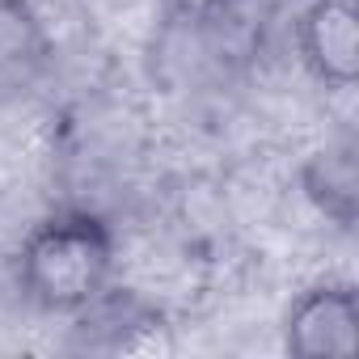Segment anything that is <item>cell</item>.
Returning a JSON list of instances; mask_svg holds the SVG:
<instances>
[{"label": "cell", "mask_w": 359, "mask_h": 359, "mask_svg": "<svg viewBox=\"0 0 359 359\" xmlns=\"http://www.w3.org/2000/svg\"><path fill=\"white\" fill-rule=\"evenodd\" d=\"M283 346L296 359H346L359 351V296L351 283L309 287L283 321Z\"/></svg>", "instance_id": "cell-2"}, {"label": "cell", "mask_w": 359, "mask_h": 359, "mask_svg": "<svg viewBox=\"0 0 359 359\" xmlns=\"http://www.w3.org/2000/svg\"><path fill=\"white\" fill-rule=\"evenodd\" d=\"M51 64V43L30 0H0V93H26Z\"/></svg>", "instance_id": "cell-5"}, {"label": "cell", "mask_w": 359, "mask_h": 359, "mask_svg": "<svg viewBox=\"0 0 359 359\" xmlns=\"http://www.w3.org/2000/svg\"><path fill=\"white\" fill-rule=\"evenodd\" d=\"M300 55L317 81L351 89L359 76V13L351 0H313L296 30Z\"/></svg>", "instance_id": "cell-3"}, {"label": "cell", "mask_w": 359, "mask_h": 359, "mask_svg": "<svg viewBox=\"0 0 359 359\" xmlns=\"http://www.w3.org/2000/svg\"><path fill=\"white\" fill-rule=\"evenodd\" d=\"M300 187L325 220H334L338 229H355V220H359V148H355V140L342 135V140L317 148L300 169Z\"/></svg>", "instance_id": "cell-4"}, {"label": "cell", "mask_w": 359, "mask_h": 359, "mask_svg": "<svg viewBox=\"0 0 359 359\" xmlns=\"http://www.w3.org/2000/svg\"><path fill=\"white\" fill-rule=\"evenodd\" d=\"M72 317H76V334L102 351H131L140 334H152L161 325V313L127 287H106L97 300H89Z\"/></svg>", "instance_id": "cell-6"}, {"label": "cell", "mask_w": 359, "mask_h": 359, "mask_svg": "<svg viewBox=\"0 0 359 359\" xmlns=\"http://www.w3.org/2000/svg\"><path fill=\"white\" fill-rule=\"evenodd\" d=\"M18 275L39 309L72 317L110 287L114 237L93 212H55L26 237Z\"/></svg>", "instance_id": "cell-1"}]
</instances>
